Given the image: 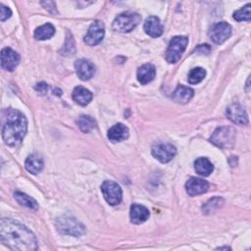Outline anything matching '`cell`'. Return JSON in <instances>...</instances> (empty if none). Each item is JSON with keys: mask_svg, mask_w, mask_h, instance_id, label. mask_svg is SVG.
<instances>
[{"mask_svg": "<svg viewBox=\"0 0 251 251\" xmlns=\"http://www.w3.org/2000/svg\"><path fill=\"white\" fill-rule=\"evenodd\" d=\"M141 21V16L137 13H123L119 15L113 22V29L119 32L131 31Z\"/></svg>", "mask_w": 251, "mask_h": 251, "instance_id": "cell-3", "label": "cell"}, {"mask_svg": "<svg viewBox=\"0 0 251 251\" xmlns=\"http://www.w3.org/2000/svg\"><path fill=\"white\" fill-rule=\"evenodd\" d=\"M223 199L222 198H214V199H211L209 200L204 206H203V211L205 213H209V212H213L212 211V207H217L219 208L220 207V202H222Z\"/></svg>", "mask_w": 251, "mask_h": 251, "instance_id": "cell-28", "label": "cell"}, {"mask_svg": "<svg viewBox=\"0 0 251 251\" xmlns=\"http://www.w3.org/2000/svg\"><path fill=\"white\" fill-rule=\"evenodd\" d=\"M41 4L44 6L45 9H47L48 11H51V9H53V11L56 13V4L55 2L52 1H47V2H41Z\"/></svg>", "mask_w": 251, "mask_h": 251, "instance_id": "cell-32", "label": "cell"}, {"mask_svg": "<svg viewBox=\"0 0 251 251\" xmlns=\"http://www.w3.org/2000/svg\"><path fill=\"white\" fill-rule=\"evenodd\" d=\"M251 18V4L248 3L241 9L235 11L233 13V19L237 22L241 21H249Z\"/></svg>", "mask_w": 251, "mask_h": 251, "instance_id": "cell-27", "label": "cell"}, {"mask_svg": "<svg viewBox=\"0 0 251 251\" xmlns=\"http://www.w3.org/2000/svg\"><path fill=\"white\" fill-rule=\"evenodd\" d=\"M210 141L223 149L232 147L235 141V130L230 126H220L214 131Z\"/></svg>", "mask_w": 251, "mask_h": 251, "instance_id": "cell-4", "label": "cell"}, {"mask_svg": "<svg viewBox=\"0 0 251 251\" xmlns=\"http://www.w3.org/2000/svg\"><path fill=\"white\" fill-rule=\"evenodd\" d=\"M73 99L77 104L85 106L92 100V93L82 86H76L73 91Z\"/></svg>", "mask_w": 251, "mask_h": 251, "instance_id": "cell-21", "label": "cell"}, {"mask_svg": "<svg viewBox=\"0 0 251 251\" xmlns=\"http://www.w3.org/2000/svg\"><path fill=\"white\" fill-rule=\"evenodd\" d=\"M193 94H194V91L190 87L178 85L176 87V89L174 91L172 98L176 103L185 104L192 98Z\"/></svg>", "mask_w": 251, "mask_h": 251, "instance_id": "cell-19", "label": "cell"}, {"mask_svg": "<svg viewBox=\"0 0 251 251\" xmlns=\"http://www.w3.org/2000/svg\"><path fill=\"white\" fill-rule=\"evenodd\" d=\"M71 48L73 50H75V44H74V39L72 37V34H68V37H67V41H66V45L65 47L63 48V52L64 54L66 55H70V54H73V52L71 51Z\"/></svg>", "mask_w": 251, "mask_h": 251, "instance_id": "cell-29", "label": "cell"}, {"mask_svg": "<svg viewBox=\"0 0 251 251\" xmlns=\"http://www.w3.org/2000/svg\"><path fill=\"white\" fill-rule=\"evenodd\" d=\"M27 129V121L23 113L15 109L6 112L2 127V138L6 145L11 147L19 146Z\"/></svg>", "mask_w": 251, "mask_h": 251, "instance_id": "cell-2", "label": "cell"}, {"mask_svg": "<svg viewBox=\"0 0 251 251\" xmlns=\"http://www.w3.org/2000/svg\"><path fill=\"white\" fill-rule=\"evenodd\" d=\"M55 33V27L52 24H45L34 30V38L37 40H45L51 38Z\"/></svg>", "mask_w": 251, "mask_h": 251, "instance_id": "cell-23", "label": "cell"}, {"mask_svg": "<svg viewBox=\"0 0 251 251\" xmlns=\"http://www.w3.org/2000/svg\"><path fill=\"white\" fill-rule=\"evenodd\" d=\"M105 27L101 21H94L84 36V42L89 46H94L100 43L104 37Z\"/></svg>", "mask_w": 251, "mask_h": 251, "instance_id": "cell-9", "label": "cell"}, {"mask_svg": "<svg viewBox=\"0 0 251 251\" xmlns=\"http://www.w3.org/2000/svg\"><path fill=\"white\" fill-rule=\"evenodd\" d=\"M56 226L58 230L64 234H71L74 236H80L84 233V226L72 217H61L57 220Z\"/></svg>", "mask_w": 251, "mask_h": 251, "instance_id": "cell-6", "label": "cell"}, {"mask_svg": "<svg viewBox=\"0 0 251 251\" xmlns=\"http://www.w3.org/2000/svg\"><path fill=\"white\" fill-rule=\"evenodd\" d=\"M19 63L20 55L16 51L10 47H5L1 50V66L3 69L9 72H13Z\"/></svg>", "mask_w": 251, "mask_h": 251, "instance_id": "cell-11", "label": "cell"}, {"mask_svg": "<svg viewBox=\"0 0 251 251\" xmlns=\"http://www.w3.org/2000/svg\"><path fill=\"white\" fill-rule=\"evenodd\" d=\"M209 188V183L199 177H190L185 183V189L188 195L196 196L205 193Z\"/></svg>", "mask_w": 251, "mask_h": 251, "instance_id": "cell-14", "label": "cell"}, {"mask_svg": "<svg viewBox=\"0 0 251 251\" xmlns=\"http://www.w3.org/2000/svg\"><path fill=\"white\" fill-rule=\"evenodd\" d=\"M194 168L196 173L203 176H208L214 170L213 164L207 158H198L194 162Z\"/></svg>", "mask_w": 251, "mask_h": 251, "instance_id": "cell-22", "label": "cell"}, {"mask_svg": "<svg viewBox=\"0 0 251 251\" xmlns=\"http://www.w3.org/2000/svg\"><path fill=\"white\" fill-rule=\"evenodd\" d=\"M187 43L188 38L186 36L178 35L173 37L166 52V60L171 64L176 63L184 52Z\"/></svg>", "mask_w": 251, "mask_h": 251, "instance_id": "cell-5", "label": "cell"}, {"mask_svg": "<svg viewBox=\"0 0 251 251\" xmlns=\"http://www.w3.org/2000/svg\"><path fill=\"white\" fill-rule=\"evenodd\" d=\"M156 75L155 67L152 64H145L137 70V79L141 84H147L153 80Z\"/></svg>", "mask_w": 251, "mask_h": 251, "instance_id": "cell-18", "label": "cell"}, {"mask_svg": "<svg viewBox=\"0 0 251 251\" xmlns=\"http://www.w3.org/2000/svg\"><path fill=\"white\" fill-rule=\"evenodd\" d=\"M230 34H231V27L228 24L225 22H220L215 24L212 26L211 31L209 33L212 41L217 44H222L223 42H225L230 36Z\"/></svg>", "mask_w": 251, "mask_h": 251, "instance_id": "cell-10", "label": "cell"}, {"mask_svg": "<svg viewBox=\"0 0 251 251\" xmlns=\"http://www.w3.org/2000/svg\"><path fill=\"white\" fill-rule=\"evenodd\" d=\"M149 210L139 204H133L130 207V221L131 223L135 224V225H139L144 223L148 218H149Z\"/></svg>", "mask_w": 251, "mask_h": 251, "instance_id": "cell-16", "label": "cell"}, {"mask_svg": "<svg viewBox=\"0 0 251 251\" xmlns=\"http://www.w3.org/2000/svg\"><path fill=\"white\" fill-rule=\"evenodd\" d=\"M12 15V11L3 4H0V20L3 22L9 19Z\"/></svg>", "mask_w": 251, "mask_h": 251, "instance_id": "cell-30", "label": "cell"}, {"mask_svg": "<svg viewBox=\"0 0 251 251\" xmlns=\"http://www.w3.org/2000/svg\"><path fill=\"white\" fill-rule=\"evenodd\" d=\"M76 125L78 126V128L84 132L87 133L89 131H91L92 129H94L97 126L96 121L90 117V116H86V115H82L80 116L77 120H76Z\"/></svg>", "mask_w": 251, "mask_h": 251, "instance_id": "cell-24", "label": "cell"}, {"mask_svg": "<svg viewBox=\"0 0 251 251\" xmlns=\"http://www.w3.org/2000/svg\"><path fill=\"white\" fill-rule=\"evenodd\" d=\"M176 154V149L170 143H157L152 147V155L161 163H168Z\"/></svg>", "mask_w": 251, "mask_h": 251, "instance_id": "cell-8", "label": "cell"}, {"mask_svg": "<svg viewBox=\"0 0 251 251\" xmlns=\"http://www.w3.org/2000/svg\"><path fill=\"white\" fill-rule=\"evenodd\" d=\"M144 31L152 37H158L162 35L163 25L160 19L156 16L148 17L144 23Z\"/></svg>", "mask_w": 251, "mask_h": 251, "instance_id": "cell-15", "label": "cell"}, {"mask_svg": "<svg viewBox=\"0 0 251 251\" xmlns=\"http://www.w3.org/2000/svg\"><path fill=\"white\" fill-rule=\"evenodd\" d=\"M101 190L105 200L112 206L118 205L122 201V188L121 186L112 180H105L101 185Z\"/></svg>", "mask_w": 251, "mask_h": 251, "instance_id": "cell-7", "label": "cell"}, {"mask_svg": "<svg viewBox=\"0 0 251 251\" xmlns=\"http://www.w3.org/2000/svg\"><path fill=\"white\" fill-rule=\"evenodd\" d=\"M127 137H128V128L121 123L114 125L108 130V138L112 142H120L126 139Z\"/></svg>", "mask_w": 251, "mask_h": 251, "instance_id": "cell-17", "label": "cell"}, {"mask_svg": "<svg viewBox=\"0 0 251 251\" xmlns=\"http://www.w3.org/2000/svg\"><path fill=\"white\" fill-rule=\"evenodd\" d=\"M0 240L12 250L33 251L37 249V240L33 232L13 219L4 218L0 221Z\"/></svg>", "mask_w": 251, "mask_h": 251, "instance_id": "cell-1", "label": "cell"}, {"mask_svg": "<svg viewBox=\"0 0 251 251\" xmlns=\"http://www.w3.org/2000/svg\"><path fill=\"white\" fill-rule=\"evenodd\" d=\"M35 89H36L38 92L44 94V93L47 91V89H48V85H47L45 82H40V83H37V84L35 85Z\"/></svg>", "mask_w": 251, "mask_h": 251, "instance_id": "cell-31", "label": "cell"}, {"mask_svg": "<svg viewBox=\"0 0 251 251\" xmlns=\"http://www.w3.org/2000/svg\"><path fill=\"white\" fill-rule=\"evenodd\" d=\"M14 196H15L16 201H17L20 205L25 206V207H27V208H29V209H31V210H37V209H38V204H37V202H36L33 198H31L30 196H28L27 194L23 193V192H20V191H17V192H15Z\"/></svg>", "mask_w": 251, "mask_h": 251, "instance_id": "cell-25", "label": "cell"}, {"mask_svg": "<svg viewBox=\"0 0 251 251\" xmlns=\"http://www.w3.org/2000/svg\"><path fill=\"white\" fill-rule=\"evenodd\" d=\"M223 249L227 250V249H230V248L229 247H219V248H217V250H223Z\"/></svg>", "mask_w": 251, "mask_h": 251, "instance_id": "cell-33", "label": "cell"}, {"mask_svg": "<svg viewBox=\"0 0 251 251\" xmlns=\"http://www.w3.org/2000/svg\"><path fill=\"white\" fill-rule=\"evenodd\" d=\"M75 68L77 76L81 80H88V79H90L93 76L94 73H95L94 65L90 61H88L86 59L76 60L75 63Z\"/></svg>", "mask_w": 251, "mask_h": 251, "instance_id": "cell-12", "label": "cell"}, {"mask_svg": "<svg viewBox=\"0 0 251 251\" xmlns=\"http://www.w3.org/2000/svg\"><path fill=\"white\" fill-rule=\"evenodd\" d=\"M43 160L41 157H39L36 154L29 155L25 163V167L27 172H29L32 175H36L43 169Z\"/></svg>", "mask_w": 251, "mask_h": 251, "instance_id": "cell-20", "label": "cell"}, {"mask_svg": "<svg viewBox=\"0 0 251 251\" xmlns=\"http://www.w3.org/2000/svg\"><path fill=\"white\" fill-rule=\"evenodd\" d=\"M205 75H206V71L203 68L201 67L194 68L188 74V81L191 84L199 83L200 81L203 80Z\"/></svg>", "mask_w": 251, "mask_h": 251, "instance_id": "cell-26", "label": "cell"}, {"mask_svg": "<svg viewBox=\"0 0 251 251\" xmlns=\"http://www.w3.org/2000/svg\"><path fill=\"white\" fill-rule=\"evenodd\" d=\"M226 116L235 125L244 126L248 124V116L244 109L238 104L230 105L226 110Z\"/></svg>", "mask_w": 251, "mask_h": 251, "instance_id": "cell-13", "label": "cell"}]
</instances>
